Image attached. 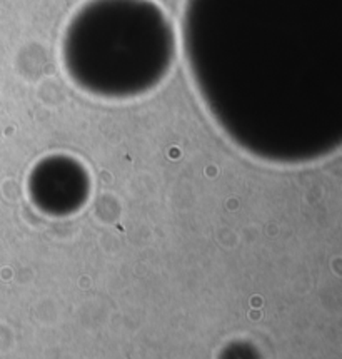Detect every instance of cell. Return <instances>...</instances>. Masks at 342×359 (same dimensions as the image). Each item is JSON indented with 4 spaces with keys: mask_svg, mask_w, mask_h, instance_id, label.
Listing matches in <instances>:
<instances>
[]
</instances>
